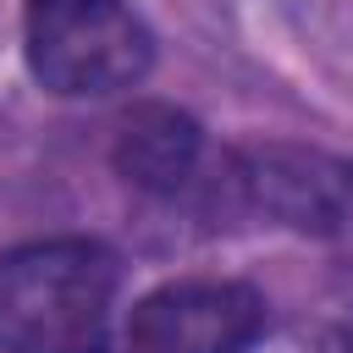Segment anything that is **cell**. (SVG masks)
<instances>
[{
    "label": "cell",
    "instance_id": "1",
    "mask_svg": "<svg viewBox=\"0 0 353 353\" xmlns=\"http://www.w3.org/2000/svg\"><path fill=\"white\" fill-rule=\"evenodd\" d=\"M121 265L88 237L0 254V353H105Z\"/></svg>",
    "mask_w": 353,
    "mask_h": 353
},
{
    "label": "cell",
    "instance_id": "2",
    "mask_svg": "<svg viewBox=\"0 0 353 353\" xmlns=\"http://www.w3.org/2000/svg\"><path fill=\"white\" fill-rule=\"evenodd\" d=\"M22 39L33 77L66 99L132 88L154 61V39L127 0H28Z\"/></svg>",
    "mask_w": 353,
    "mask_h": 353
},
{
    "label": "cell",
    "instance_id": "3",
    "mask_svg": "<svg viewBox=\"0 0 353 353\" xmlns=\"http://www.w3.org/2000/svg\"><path fill=\"white\" fill-rule=\"evenodd\" d=\"M265 331V298L243 281L154 287L127 320V353H248Z\"/></svg>",
    "mask_w": 353,
    "mask_h": 353
},
{
    "label": "cell",
    "instance_id": "4",
    "mask_svg": "<svg viewBox=\"0 0 353 353\" xmlns=\"http://www.w3.org/2000/svg\"><path fill=\"white\" fill-rule=\"evenodd\" d=\"M226 193L298 232H342L353 221V171L303 149H254L226 165Z\"/></svg>",
    "mask_w": 353,
    "mask_h": 353
},
{
    "label": "cell",
    "instance_id": "5",
    "mask_svg": "<svg viewBox=\"0 0 353 353\" xmlns=\"http://www.w3.org/2000/svg\"><path fill=\"white\" fill-rule=\"evenodd\" d=\"M204 138L193 116L171 105H138L116 127V171L143 193H182L199 176Z\"/></svg>",
    "mask_w": 353,
    "mask_h": 353
}]
</instances>
